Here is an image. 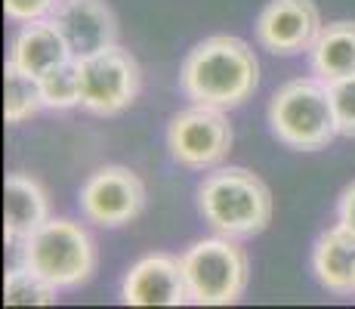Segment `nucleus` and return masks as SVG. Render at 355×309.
Returning <instances> with one entry per match:
<instances>
[{
	"label": "nucleus",
	"instance_id": "obj_12",
	"mask_svg": "<svg viewBox=\"0 0 355 309\" xmlns=\"http://www.w3.org/2000/svg\"><path fill=\"white\" fill-rule=\"evenodd\" d=\"M50 219V201L28 174H6L3 180V232L6 242H22Z\"/></svg>",
	"mask_w": 355,
	"mask_h": 309
},
{
	"label": "nucleus",
	"instance_id": "obj_4",
	"mask_svg": "<svg viewBox=\"0 0 355 309\" xmlns=\"http://www.w3.org/2000/svg\"><path fill=\"white\" fill-rule=\"evenodd\" d=\"M22 263L59 291H71L87 285L96 272V244L74 219H46L37 232L22 238Z\"/></svg>",
	"mask_w": 355,
	"mask_h": 309
},
{
	"label": "nucleus",
	"instance_id": "obj_15",
	"mask_svg": "<svg viewBox=\"0 0 355 309\" xmlns=\"http://www.w3.org/2000/svg\"><path fill=\"white\" fill-rule=\"evenodd\" d=\"M312 74L322 78L324 84L343 78H355V22H331L322 25L315 44L309 50Z\"/></svg>",
	"mask_w": 355,
	"mask_h": 309
},
{
	"label": "nucleus",
	"instance_id": "obj_6",
	"mask_svg": "<svg viewBox=\"0 0 355 309\" xmlns=\"http://www.w3.org/2000/svg\"><path fill=\"white\" fill-rule=\"evenodd\" d=\"M167 149L180 167L214 170L232 152V124L223 108L195 106L173 115L167 124Z\"/></svg>",
	"mask_w": 355,
	"mask_h": 309
},
{
	"label": "nucleus",
	"instance_id": "obj_17",
	"mask_svg": "<svg viewBox=\"0 0 355 309\" xmlns=\"http://www.w3.org/2000/svg\"><path fill=\"white\" fill-rule=\"evenodd\" d=\"M56 294H59V287L53 281H46L40 272H34L25 263L10 269L3 278L6 306H50V303H56Z\"/></svg>",
	"mask_w": 355,
	"mask_h": 309
},
{
	"label": "nucleus",
	"instance_id": "obj_7",
	"mask_svg": "<svg viewBox=\"0 0 355 309\" xmlns=\"http://www.w3.org/2000/svg\"><path fill=\"white\" fill-rule=\"evenodd\" d=\"M142 72L139 62L118 44L80 59V106L93 115H118L139 96Z\"/></svg>",
	"mask_w": 355,
	"mask_h": 309
},
{
	"label": "nucleus",
	"instance_id": "obj_14",
	"mask_svg": "<svg viewBox=\"0 0 355 309\" xmlns=\"http://www.w3.org/2000/svg\"><path fill=\"white\" fill-rule=\"evenodd\" d=\"M312 272L315 281L331 294H355V235L346 226H334L318 235L312 247Z\"/></svg>",
	"mask_w": 355,
	"mask_h": 309
},
{
	"label": "nucleus",
	"instance_id": "obj_2",
	"mask_svg": "<svg viewBox=\"0 0 355 309\" xmlns=\"http://www.w3.org/2000/svg\"><path fill=\"white\" fill-rule=\"evenodd\" d=\"M198 210L216 235L254 238L272 219V192L248 167H214L198 185Z\"/></svg>",
	"mask_w": 355,
	"mask_h": 309
},
{
	"label": "nucleus",
	"instance_id": "obj_13",
	"mask_svg": "<svg viewBox=\"0 0 355 309\" xmlns=\"http://www.w3.org/2000/svg\"><path fill=\"white\" fill-rule=\"evenodd\" d=\"M65 59H71V50H68L62 31L56 28L53 19L25 22L16 37H12L10 62L22 68L25 74H31V78H40V74H46L50 68H56Z\"/></svg>",
	"mask_w": 355,
	"mask_h": 309
},
{
	"label": "nucleus",
	"instance_id": "obj_21",
	"mask_svg": "<svg viewBox=\"0 0 355 309\" xmlns=\"http://www.w3.org/2000/svg\"><path fill=\"white\" fill-rule=\"evenodd\" d=\"M337 223L346 226V229L355 235V183L346 185L343 195H340V201H337Z\"/></svg>",
	"mask_w": 355,
	"mask_h": 309
},
{
	"label": "nucleus",
	"instance_id": "obj_19",
	"mask_svg": "<svg viewBox=\"0 0 355 309\" xmlns=\"http://www.w3.org/2000/svg\"><path fill=\"white\" fill-rule=\"evenodd\" d=\"M327 87H331L340 136H355V78L334 81V84H327Z\"/></svg>",
	"mask_w": 355,
	"mask_h": 309
},
{
	"label": "nucleus",
	"instance_id": "obj_11",
	"mask_svg": "<svg viewBox=\"0 0 355 309\" xmlns=\"http://www.w3.org/2000/svg\"><path fill=\"white\" fill-rule=\"evenodd\" d=\"M121 300L127 306H182L189 300L182 260L170 253H148L130 266L121 285Z\"/></svg>",
	"mask_w": 355,
	"mask_h": 309
},
{
	"label": "nucleus",
	"instance_id": "obj_18",
	"mask_svg": "<svg viewBox=\"0 0 355 309\" xmlns=\"http://www.w3.org/2000/svg\"><path fill=\"white\" fill-rule=\"evenodd\" d=\"M44 108H74L80 106V59H65L37 78Z\"/></svg>",
	"mask_w": 355,
	"mask_h": 309
},
{
	"label": "nucleus",
	"instance_id": "obj_10",
	"mask_svg": "<svg viewBox=\"0 0 355 309\" xmlns=\"http://www.w3.org/2000/svg\"><path fill=\"white\" fill-rule=\"evenodd\" d=\"M50 19L74 59H90L118 44V19L105 0H59Z\"/></svg>",
	"mask_w": 355,
	"mask_h": 309
},
{
	"label": "nucleus",
	"instance_id": "obj_5",
	"mask_svg": "<svg viewBox=\"0 0 355 309\" xmlns=\"http://www.w3.org/2000/svg\"><path fill=\"white\" fill-rule=\"evenodd\" d=\"M189 300L198 306H229L238 303L250 281V260L238 238L216 235L195 242L182 253Z\"/></svg>",
	"mask_w": 355,
	"mask_h": 309
},
{
	"label": "nucleus",
	"instance_id": "obj_9",
	"mask_svg": "<svg viewBox=\"0 0 355 309\" xmlns=\"http://www.w3.org/2000/svg\"><path fill=\"white\" fill-rule=\"evenodd\" d=\"M322 31V16L312 0H269L257 16V40L275 56L309 53Z\"/></svg>",
	"mask_w": 355,
	"mask_h": 309
},
{
	"label": "nucleus",
	"instance_id": "obj_8",
	"mask_svg": "<svg viewBox=\"0 0 355 309\" xmlns=\"http://www.w3.org/2000/svg\"><path fill=\"white\" fill-rule=\"evenodd\" d=\"M80 214L90 223L105 226V229H118V226L133 223L146 208V185L130 167L121 164H108L99 167L96 174L87 176L80 185Z\"/></svg>",
	"mask_w": 355,
	"mask_h": 309
},
{
	"label": "nucleus",
	"instance_id": "obj_20",
	"mask_svg": "<svg viewBox=\"0 0 355 309\" xmlns=\"http://www.w3.org/2000/svg\"><path fill=\"white\" fill-rule=\"evenodd\" d=\"M59 0H3V10L12 22H34L56 10Z\"/></svg>",
	"mask_w": 355,
	"mask_h": 309
},
{
	"label": "nucleus",
	"instance_id": "obj_1",
	"mask_svg": "<svg viewBox=\"0 0 355 309\" xmlns=\"http://www.w3.org/2000/svg\"><path fill=\"white\" fill-rule=\"evenodd\" d=\"M259 84V62L241 37L214 34L189 50L180 68V90L186 99L214 108H238Z\"/></svg>",
	"mask_w": 355,
	"mask_h": 309
},
{
	"label": "nucleus",
	"instance_id": "obj_22",
	"mask_svg": "<svg viewBox=\"0 0 355 309\" xmlns=\"http://www.w3.org/2000/svg\"><path fill=\"white\" fill-rule=\"evenodd\" d=\"M352 287H355V278H352Z\"/></svg>",
	"mask_w": 355,
	"mask_h": 309
},
{
	"label": "nucleus",
	"instance_id": "obj_16",
	"mask_svg": "<svg viewBox=\"0 0 355 309\" xmlns=\"http://www.w3.org/2000/svg\"><path fill=\"white\" fill-rule=\"evenodd\" d=\"M44 108V96H40L37 78L25 74L19 65L6 62V93H3V115L6 124L16 127V124L28 121L31 115H37Z\"/></svg>",
	"mask_w": 355,
	"mask_h": 309
},
{
	"label": "nucleus",
	"instance_id": "obj_3",
	"mask_svg": "<svg viewBox=\"0 0 355 309\" xmlns=\"http://www.w3.org/2000/svg\"><path fill=\"white\" fill-rule=\"evenodd\" d=\"M269 127L282 146L297 152L327 149L340 136L331 87L315 74L278 87L269 102Z\"/></svg>",
	"mask_w": 355,
	"mask_h": 309
}]
</instances>
